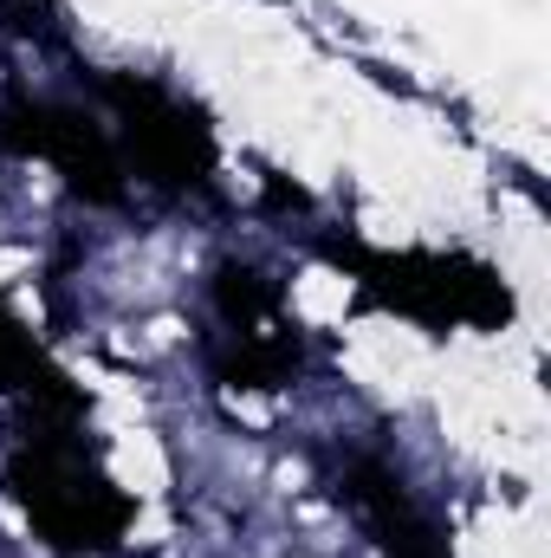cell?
Listing matches in <instances>:
<instances>
[{
  "label": "cell",
  "mask_w": 551,
  "mask_h": 558,
  "mask_svg": "<svg viewBox=\"0 0 551 558\" xmlns=\"http://www.w3.org/2000/svg\"><path fill=\"white\" fill-rule=\"evenodd\" d=\"M228 410H234L241 422H267V416H273V410H267L260 397H228Z\"/></svg>",
  "instance_id": "3"
},
{
  "label": "cell",
  "mask_w": 551,
  "mask_h": 558,
  "mask_svg": "<svg viewBox=\"0 0 551 558\" xmlns=\"http://www.w3.org/2000/svg\"><path fill=\"white\" fill-rule=\"evenodd\" d=\"M292 299H298V312H305V318H325V325H331V318H344V305H351V286H344L338 274H305Z\"/></svg>",
  "instance_id": "2"
},
{
  "label": "cell",
  "mask_w": 551,
  "mask_h": 558,
  "mask_svg": "<svg viewBox=\"0 0 551 558\" xmlns=\"http://www.w3.org/2000/svg\"><path fill=\"white\" fill-rule=\"evenodd\" d=\"M7 274H20V254H0V279Z\"/></svg>",
  "instance_id": "4"
},
{
  "label": "cell",
  "mask_w": 551,
  "mask_h": 558,
  "mask_svg": "<svg viewBox=\"0 0 551 558\" xmlns=\"http://www.w3.org/2000/svg\"><path fill=\"white\" fill-rule=\"evenodd\" d=\"M118 481H124V487H137V494H162L169 468H162V448H156V435L131 428V435L118 441Z\"/></svg>",
  "instance_id": "1"
}]
</instances>
